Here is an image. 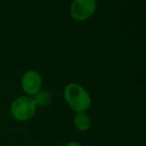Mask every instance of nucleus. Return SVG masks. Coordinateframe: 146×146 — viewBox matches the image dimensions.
Segmentation results:
<instances>
[{"instance_id":"nucleus-1","label":"nucleus","mask_w":146,"mask_h":146,"mask_svg":"<svg viewBox=\"0 0 146 146\" xmlns=\"http://www.w3.org/2000/svg\"><path fill=\"white\" fill-rule=\"evenodd\" d=\"M63 96L69 107L76 113L85 112L91 106L90 93L79 83L71 82L67 84L63 91Z\"/></svg>"},{"instance_id":"nucleus-2","label":"nucleus","mask_w":146,"mask_h":146,"mask_svg":"<svg viewBox=\"0 0 146 146\" xmlns=\"http://www.w3.org/2000/svg\"><path fill=\"white\" fill-rule=\"evenodd\" d=\"M37 106L32 96L22 95L15 98L10 105L12 116L18 121H26L35 115Z\"/></svg>"},{"instance_id":"nucleus-3","label":"nucleus","mask_w":146,"mask_h":146,"mask_svg":"<svg viewBox=\"0 0 146 146\" xmlns=\"http://www.w3.org/2000/svg\"><path fill=\"white\" fill-rule=\"evenodd\" d=\"M97 8L95 0H74L70 4L69 12L73 19L84 21L92 16Z\"/></svg>"},{"instance_id":"nucleus-4","label":"nucleus","mask_w":146,"mask_h":146,"mask_svg":"<svg viewBox=\"0 0 146 146\" xmlns=\"http://www.w3.org/2000/svg\"><path fill=\"white\" fill-rule=\"evenodd\" d=\"M41 74L36 70H27L21 77V87L28 96H34L42 88Z\"/></svg>"},{"instance_id":"nucleus-5","label":"nucleus","mask_w":146,"mask_h":146,"mask_svg":"<svg viewBox=\"0 0 146 146\" xmlns=\"http://www.w3.org/2000/svg\"><path fill=\"white\" fill-rule=\"evenodd\" d=\"M73 123L79 131H87L91 127V118L86 112H78L75 113L73 118Z\"/></svg>"},{"instance_id":"nucleus-6","label":"nucleus","mask_w":146,"mask_h":146,"mask_svg":"<svg viewBox=\"0 0 146 146\" xmlns=\"http://www.w3.org/2000/svg\"><path fill=\"white\" fill-rule=\"evenodd\" d=\"M34 99L35 103H36L37 107H45L48 106L52 101V95L48 90H43L41 89L39 92H37L34 96H32Z\"/></svg>"},{"instance_id":"nucleus-7","label":"nucleus","mask_w":146,"mask_h":146,"mask_svg":"<svg viewBox=\"0 0 146 146\" xmlns=\"http://www.w3.org/2000/svg\"><path fill=\"white\" fill-rule=\"evenodd\" d=\"M64 146H82V144L80 143V142H77V141H71V142L66 143Z\"/></svg>"}]
</instances>
